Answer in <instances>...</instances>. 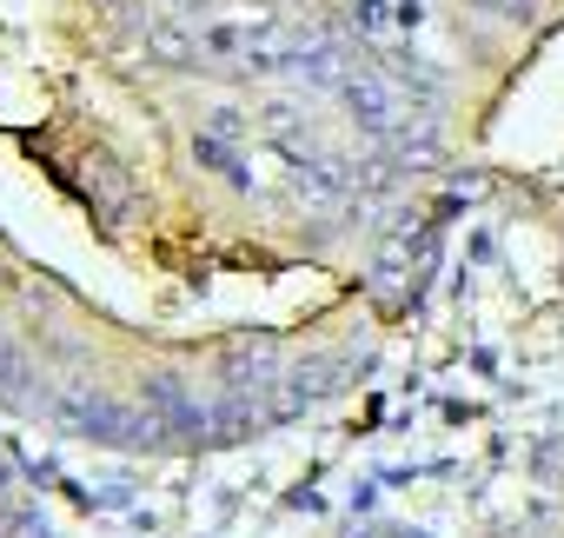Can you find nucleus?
Here are the masks:
<instances>
[{"mask_svg": "<svg viewBox=\"0 0 564 538\" xmlns=\"http://www.w3.org/2000/svg\"><path fill=\"white\" fill-rule=\"evenodd\" d=\"M346 100H352V114H359L372 133H392V127H399V100H392V87H386V80L359 74V80H346Z\"/></svg>", "mask_w": 564, "mask_h": 538, "instance_id": "f257e3e1", "label": "nucleus"}]
</instances>
